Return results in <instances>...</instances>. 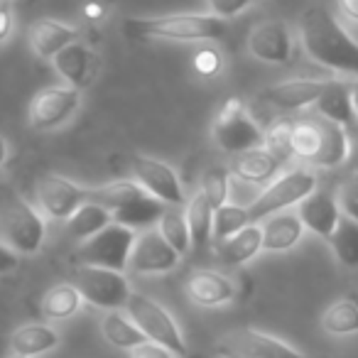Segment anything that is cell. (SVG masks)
Listing matches in <instances>:
<instances>
[{
    "label": "cell",
    "mask_w": 358,
    "mask_h": 358,
    "mask_svg": "<svg viewBox=\"0 0 358 358\" xmlns=\"http://www.w3.org/2000/svg\"><path fill=\"white\" fill-rule=\"evenodd\" d=\"M133 179L143 187L148 194H152L155 199L164 201L167 206H185L187 194L185 187L179 182L177 172L169 167L162 159L148 157L140 155L133 159Z\"/></svg>",
    "instance_id": "13"
},
{
    "label": "cell",
    "mask_w": 358,
    "mask_h": 358,
    "mask_svg": "<svg viewBox=\"0 0 358 358\" xmlns=\"http://www.w3.org/2000/svg\"><path fill=\"white\" fill-rule=\"evenodd\" d=\"M123 32L130 40L150 42H209L226 32V20H219L211 13H172L157 17H128Z\"/></svg>",
    "instance_id": "2"
},
{
    "label": "cell",
    "mask_w": 358,
    "mask_h": 358,
    "mask_svg": "<svg viewBox=\"0 0 358 358\" xmlns=\"http://www.w3.org/2000/svg\"><path fill=\"white\" fill-rule=\"evenodd\" d=\"M221 69H224V57H221V52H216V50H199L194 55V71L199 76H206V79H211V76H216Z\"/></svg>",
    "instance_id": "40"
},
{
    "label": "cell",
    "mask_w": 358,
    "mask_h": 358,
    "mask_svg": "<svg viewBox=\"0 0 358 358\" xmlns=\"http://www.w3.org/2000/svg\"><path fill=\"white\" fill-rule=\"evenodd\" d=\"M292 150L294 157L304 159L312 167L336 169L351 157V138L343 125L314 113L302 120H294Z\"/></svg>",
    "instance_id": "3"
},
{
    "label": "cell",
    "mask_w": 358,
    "mask_h": 358,
    "mask_svg": "<svg viewBox=\"0 0 358 358\" xmlns=\"http://www.w3.org/2000/svg\"><path fill=\"white\" fill-rule=\"evenodd\" d=\"M148 192L135 182V179H118V182H110V185L96 187V189H89V201L103 206L106 211H110V216L118 214L120 209L130 206L135 199H140Z\"/></svg>",
    "instance_id": "28"
},
{
    "label": "cell",
    "mask_w": 358,
    "mask_h": 358,
    "mask_svg": "<svg viewBox=\"0 0 358 358\" xmlns=\"http://www.w3.org/2000/svg\"><path fill=\"white\" fill-rule=\"evenodd\" d=\"M216 358H307L302 351L258 329H231L214 341Z\"/></svg>",
    "instance_id": "10"
},
{
    "label": "cell",
    "mask_w": 358,
    "mask_h": 358,
    "mask_svg": "<svg viewBox=\"0 0 358 358\" xmlns=\"http://www.w3.org/2000/svg\"><path fill=\"white\" fill-rule=\"evenodd\" d=\"M71 285L79 289L84 302H89L91 307L106 309V312L125 309L130 294H133L128 278L123 273L91 268V265H76V270L71 273Z\"/></svg>",
    "instance_id": "9"
},
{
    "label": "cell",
    "mask_w": 358,
    "mask_h": 358,
    "mask_svg": "<svg viewBox=\"0 0 358 358\" xmlns=\"http://www.w3.org/2000/svg\"><path fill=\"white\" fill-rule=\"evenodd\" d=\"M8 155H10V148H8V140H6V135L0 133V167H3V164H6Z\"/></svg>",
    "instance_id": "46"
},
{
    "label": "cell",
    "mask_w": 358,
    "mask_h": 358,
    "mask_svg": "<svg viewBox=\"0 0 358 358\" xmlns=\"http://www.w3.org/2000/svg\"><path fill=\"white\" fill-rule=\"evenodd\" d=\"M8 3H10V0H8Z\"/></svg>",
    "instance_id": "49"
},
{
    "label": "cell",
    "mask_w": 358,
    "mask_h": 358,
    "mask_svg": "<svg viewBox=\"0 0 358 358\" xmlns=\"http://www.w3.org/2000/svg\"><path fill=\"white\" fill-rule=\"evenodd\" d=\"M135 238H138V234L133 229L113 221L101 234L91 236L89 241L79 243V248H76V265H91V268H106V270H115V273H125L130 263Z\"/></svg>",
    "instance_id": "7"
},
{
    "label": "cell",
    "mask_w": 358,
    "mask_h": 358,
    "mask_svg": "<svg viewBox=\"0 0 358 358\" xmlns=\"http://www.w3.org/2000/svg\"><path fill=\"white\" fill-rule=\"evenodd\" d=\"M130 358H177L172 351H167L164 346L152 341H145L143 346H138L135 351H130Z\"/></svg>",
    "instance_id": "41"
},
{
    "label": "cell",
    "mask_w": 358,
    "mask_h": 358,
    "mask_svg": "<svg viewBox=\"0 0 358 358\" xmlns=\"http://www.w3.org/2000/svg\"><path fill=\"white\" fill-rule=\"evenodd\" d=\"M327 243L331 245L334 255H336V260L343 268H348V270L358 268V224L356 221L343 216Z\"/></svg>",
    "instance_id": "34"
},
{
    "label": "cell",
    "mask_w": 358,
    "mask_h": 358,
    "mask_svg": "<svg viewBox=\"0 0 358 358\" xmlns=\"http://www.w3.org/2000/svg\"><path fill=\"white\" fill-rule=\"evenodd\" d=\"M260 229H263V250H268V253L292 250L294 245L302 241L304 231H307L302 219L297 216V211H294V214L280 211V214H275V216H268V219L260 224Z\"/></svg>",
    "instance_id": "22"
},
{
    "label": "cell",
    "mask_w": 358,
    "mask_h": 358,
    "mask_svg": "<svg viewBox=\"0 0 358 358\" xmlns=\"http://www.w3.org/2000/svg\"><path fill=\"white\" fill-rule=\"evenodd\" d=\"M336 201L341 214L358 224V172L348 174L341 182V187L336 192Z\"/></svg>",
    "instance_id": "38"
},
{
    "label": "cell",
    "mask_w": 358,
    "mask_h": 358,
    "mask_svg": "<svg viewBox=\"0 0 358 358\" xmlns=\"http://www.w3.org/2000/svg\"><path fill=\"white\" fill-rule=\"evenodd\" d=\"M79 106H81L79 89H71L66 84L47 86V89L37 91L30 101V108H27L30 128L40 130V133L57 130L79 110Z\"/></svg>",
    "instance_id": "12"
},
{
    "label": "cell",
    "mask_w": 358,
    "mask_h": 358,
    "mask_svg": "<svg viewBox=\"0 0 358 358\" xmlns=\"http://www.w3.org/2000/svg\"><path fill=\"white\" fill-rule=\"evenodd\" d=\"M248 52L263 64H289L294 57V35L282 20L258 22L248 32Z\"/></svg>",
    "instance_id": "14"
},
{
    "label": "cell",
    "mask_w": 358,
    "mask_h": 358,
    "mask_svg": "<svg viewBox=\"0 0 358 358\" xmlns=\"http://www.w3.org/2000/svg\"><path fill=\"white\" fill-rule=\"evenodd\" d=\"M187 294L199 307H224L234 302L236 285L226 275L214 270H196L187 280Z\"/></svg>",
    "instance_id": "19"
},
{
    "label": "cell",
    "mask_w": 358,
    "mask_h": 358,
    "mask_svg": "<svg viewBox=\"0 0 358 358\" xmlns=\"http://www.w3.org/2000/svg\"><path fill=\"white\" fill-rule=\"evenodd\" d=\"M356 157H358V155H356Z\"/></svg>",
    "instance_id": "50"
},
{
    "label": "cell",
    "mask_w": 358,
    "mask_h": 358,
    "mask_svg": "<svg viewBox=\"0 0 358 358\" xmlns=\"http://www.w3.org/2000/svg\"><path fill=\"white\" fill-rule=\"evenodd\" d=\"M62 343V336L50 324H25L10 334V351L15 356L37 358L55 351Z\"/></svg>",
    "instance_id": "24"
},
{
    "label": "cell",
    "mask_w": 358,
    "mask_h": 358,
    "mask_svg": "<svg viewBox=\"0 0 358 358\" xmlns=\"http://www.w3.org/2000/svg\"><path fill=\"white\" fill-rule=\"evenodd\" d=\"M52 64H55V71L64 79L66 86L79 89V91L86 89L96 74L94 52L86 45H81V42H74V45L64 47V50L52 59Z\"/></svg>",
    "instance_id": "20"
},
{
    "label": "cell",
    "mask_w": 358,
    "mask_h": 358,
    "mask_svg": "<svg viewBox=\"0 0 358 358\" xmlns=\"http://www.w3.org/2000/svg\"><path fill=\"white\" fill-rule=\"evenodd\" d=\"M35 201L42 216L55 221H69L89 201V189L74 185L62 174L47 172L35 182Z\"/></svg>",
    "instance_id": "11"
},
{
    "label": "cell",
    "mask_w": 358,
    "mask_h": 358,
    "mask_svg": "<svg viewBox=\"0 0 358 358\" xmlns=\"http://www.w3.org/2000/svg\"><path fill=\"white\" fill-rule=\"evenodd\" d=\"M17 265H20V253H15L10 245L0 241V275L13 273Z\"/></svg>",
    "instance_id": "42"
},
{
    "label": "cell",
    "mask_w": 358,
    "mask_h": 358,
    "mask_svg": "<svg viewBox=\"0 0 358 358\" xmlns=\"http://www.w3.org/2000/svg\"><path fill=\"white\" fill-rule=\"evenodd\" d=\"M125 314L135 322V327L148 336V341L159 343L177 358L187 356V341L179 331V324L174 317L157 302L143 292H133L125 304Z\"/></svg>",
    "instance_id": "6"
},
{
    "label": "cell",
    "mask_w": 358,
    "mask_h": 358,
    "mask_svg": "<svg viewBox=\"0 0 358 358\" xmlns=\"http://www.w3.org/2000/svg\"><path fill=\"white\" fill-rule=\"evenodd\" d=\"M201 194L209 199V204L216 209H221L224 204H229L231 194V169L226 167H209L201 177Z\"/></svg>",
    "instance_id": "36"
},
{
    "label": "cell",
    "mask_w": 358,
    "mask_h": 358,
    "mask_svg": "<svg viewBox=\"0 0 358 358\" xmlns=\"http://www.w3.org/2000/svg\"><path fill=\"white\" fill-rule=\"evenodd\" d=\"M317 189V174L307 167H294L275 177L258 196L248 204L250 224H260L268 216L299 206L312 192Z\"/></svg>",
    "instance_id": "4"
},
{
    "label": "cell",
    "mask_w": 358,
    "mask_h": 358,
    "mask_svg": "<svg viewBox=\"0 0 358 358\" xmlns=\"http://www.w3.org/2000/svg\"><path fill=\"white\" fill-rule=\"evenodd\" d=\"M211 133H214L216 145L229 155H241L265 145V133L250 118L248 108L238 99H229L221 106L211 125Z\"/></svg>",
    "instance_id": "8"
},
{
    "label": "cell",
    "mask_w": 358,
    "mask_h": 358,
    "mask_svg": "<svg viewBox=\"0 0 358 358\" xmlns=\"http://www.w3.org/2000/svg\"><path fill=\"white\" fill-rule=\"evenodd\" d=\"M245 226H250L248 206L238 204H224L221 209L214 211V243L231 238L238 231H243Z\"/></svg>",
    "instance_id": "35"
},
{
    "label": "cell",
    "mask_w": 358,
    "mask_h": 358,
    "mask_svg": "<svg viewBox=\"0 0 358 358\" xmlns=\"http://www.w3.org/2000/svg\"><path fill=\"white\" fill-rule=\"evenodd\" d=\"M351 101H353V110H356V120H358V79L351 81Z\"/></svg>",
    "instance_id": "47"
},
{
    "label": "cell",
    "mask_w": 358,
    "mask_h": 358,
    "mask_svg": "<svg viewBox=\"0 0 358 358\" xmlns=\"http://www.w3.org/2000/svg\"><path fill=\"white\" fill-rule=\"evenodd\" d=\"M0 231L6 243L20 255L37 253L47 236L45 216L20 196H6L0 201Z\"/></svg>",
    "instance_id": "5"
},
{
    "label": "cell",
    "mask_w": 358,
    "mask_h": 358,
    "mask_svg": "<svg viewBox=\"0 0 358 358\" xmlns=\"http://www.w3.org/2000/svg\"><path fill=\"white\" fill-rule=\"evenodd\" d=\"M329 79H289L268 86L263 91V101L278 110H304L314 108L319 96L324 94Z\"/></svg>",
    "instance_id": "16"
},
{
    "label": "cell",
    "mask_w": 358,
    "mask_h": 358,
    "mask_svg": "<svg viewBox=\"0 0 358 358\" xmlns=\"http://www.w3.org/2000/svg\"><path fill=\"white\" fill-rule=\"evenodd\" d=\"M336 6L343 17H348V20L358 25V0H336Z\"/></svg>",
    "instance_id": "45"
},
{
    "label": "cell",
    "mask_w": 358,
    "mask_h": 358,
    "mask_svg": "<svg viewBox=\"0 0 358 358\" xmlns=\"http://www.w3.org/2000/svg\"><path fill=\"white\" fill-rule=\"evenodd\" d=\"M182 255L162 238L157 229L140 231L135 238L133 253H130L128 270L135 275H164L179 265Z\"/></svg>",
    "instance_id": "15"
},
{
    "label": "cell",
    "mask_w": 358,
    "mask_h": 358,
    "mask_svg": "<svg viewBox=\"0 0 358 358\" xmlns=\"http://www.w3.org/2000/svg\"><path fill=\"white\" fill-rule=\"evenodd\" d=\"M110 224H113L110 211H106L103 206L94 204V201H86V204L81 206V209L76 211L69 221H66V229H69L71 238L79 241V243H84V241H89L91 236L101 234V231Z\"/></svg>",
    "instance_id": "31"
},
{
    "label": "cell",
    "mask_w": 358,
    "mask_h": 358,
    "mask_svg": "<svg viewBox=\"0 0 358 358\" xmlns=\"http://www.w3.org/2000/svg\"><path fill=\"white\" fill-rule=\"evenodd\" d=\"M280 169H282V164L265 148L234 155V162H231V174L245 185H270L280 174Z\"/></svg>",
    "instance_id": "21"
},
{
    "label": "cell",
    "mask_w": 358,
    "mask_h": 358,
    "mask_svg": "<svg viewBox=\"0 0 358 358\" xmlns=\"http://www.w3.org/2000/svg\"><path fill=\"white\" fill-rule=\"evenodd\" d=\"M164 209H167V204L159 199H155L152 194H143L140 199H135L130 206H125V209H120L118 214H113V221L120 226H128V229H133L135 234H140V231H148V229H155L157 226V221L162 219Z\"/></svg>",
    "instance_id": "27"
},
{
    "label": "cell",
    "mask_w": 358,
    "mask_h": 358,
    "mask_svg": "<svg viewBox=\"0 0 358 358\" xmlns=\"http://www.w3.org/2000/svg\"><path fill=\"white\" fill-rule=\"evenodd\" d=\"M314 113L331 120V123L343 125V128L356 123V110H353V101H351V81L329 79L324 94L314 103Z\"/></svg>",
    "instance_id": "23"
},
{
    "label": "cell",
    "mask_w": 358,
    "mask_h": 358,
    "mask_svg": "<svg viewBox=\"0 0 358 358\" xmlns=\"http://www.w3.org/2000/svg\"><path fill=\"white\" fill-rule=\"evenodd\" d=\"M30 50L40 59H55L64 47L79 42V30L59 20H37L27 30Z\"/></svg>",
    "instance_id": "18"
},
{
    "label": "cell",
    "mask_w": 358,
    "mask_h": 358,
    "mask_svg": "<svg viewBox=\"0 0 358 358\" xmlns=\"http://www.w3.org/2000/svg\"><path fill=\"white\" fill-rule=\"evenodd\" d=\"M299 40L317 64L336 74L358 76V40L338 22L329 8H307L299 17Z\"/></svg>",
    "instance_id": "1"
},
{
    "label": "cell",
    "mask_w": 358,
    "mask_h": 358,
    "mask_svg": "<svg viewBox=\"0 0 358 358\" xmlns=\"http://www.w3.org/2000/svg\"><path fill=\"white\" fill-rule=\"evenodd\" d=\"M292 125L289 120H278L270 130H265V145L263 148L278 159L280 164H287L294 157L292 150Z\"/></svg>",
    "instance_id": "37"
},
{
    "label": "cell",
    "mask_w": 358,
    "mask_h": 358,
    "mask_svg": "<svg viewBox=\"0 0 358 358\" xmlns=\"http://www.w3.org/2000/svg\"><path fill=\"white\" fill-rule=\"evenodd\" d=\"M84 15L89 17V20H101V17L106 15V3L103 0H86Z\"/></svg>",
    "instance_id": "44"
},
{
    "label": "cell",
    "mask_w": 358,
    "mask_h": 358,
    "mask_svg": "<svg viewBox=\"0 0 358 358\" xmlns=\"http://www.w3.org/2000/svg\"><path fill=\"white\" fill-rule=\"evenodd\" d=\"M81 304L84 299H81L79 289L71 282H59L47 289V294L42 297V314L47 322H64L79 312Z\"/></svg>",
    "instance_id": "30"
},
{
    "label": "cell",
    "mask_w": 358,
    "mask_h": 358,
    "mask_svg": "<svg viewBox=\"0 0 358 358\" xmlns=\"http://www.w3.org/2000/svg\"><path fill=\"white\" fill-rule=\"evenodd\" d=\"M155 229L162 234V238L167 241L179 255H187L192 250L189 224H187V214L182 206H167Z\"/></svg>",
    "instance_id": "33"
},
{
    "label": "cell",
    "mask_w": 358,
    "mask_h": 358,
    "mask_svg": "<svg viewBox=\"0 0 358 358\" xmlns=\"http://www.w3.org/2000/svg\"><path fill=\"white\" fill-rule=\"evenodd\" d=\"M8 358H25V356H15V353H10V356H8Z\"/></svg>",
    "instance_id": "48"
},
{
    "label": "cell",
    "mask_w": 358,
    "mask_h": 358,
    "mask_svg": "<svg viewBox=\"0 0 358 358\" xmlns=\"http://www.w3.org/2000/svg\"><path fill=\"white\" fill-rule=\"evenodd\" d=\"M13 25H15V20H13L10 6H8V0H0V47L8 42V37H10V32H13Z\"/></svg>",
    "instance_id": "43"
},
{
    "label": "cell",
    "mask_w": 358,
    "mask_h": 358,
    "mask_svg": "<svg viewBox=\"0 0 358 358\" xmlns=\"http://www.w3.org/2000/svg\"><path fill=\"white\" fill-rule=\"evenodd\" d=\"M253 3L255 0H206V8L219 20H229V17H236L243 10H248Z\"/></svg>",
    "instance_id": "39"
},
{
    "label": "cell",
    "mask_w": 358,
    "mask_h": 358,
    "mask_svg": "<svg viewBox=\"0 0 358 358\" xmlns=\"http://www.w3.org/2000/svg\"><path fill=\"white\" fill-rule=\"evenodd\" d=\"M101 334H103V338L110 346L120 348V351H135V348L148 341V336L135 327V322L125 314V309L106 312L101 317Z\"/></svg>",
    "instance_id": "26"
},
{
    "label": "cell",
    "mask_w": 358,
    "mask_h": 358,
    "mask_svg": "<svg viewBox=\"0 0 358 358\" xmlns=\"http://www.w3.org/2000/svg\"><path fill=\"white\" fill-rule=\"evenodd\" d=\"M297 216L302 219L304 229L312 234L322 236L324 241L331 238V234L336 231L338 221L343 219L341 209H338L336 194L329 192H317L314 189L302 204L297 206Z\"/></svg>",
    "instance_id": "17"
},
{
    "label": "cell",
    "mask_w": 358,
    "mask_h": 358,
    "mask_svg": "<svg viewBox=\"0 0 358 358\" xmlns=\"http://www.w3.org/2000/svg\"><path fill=\"white\" fill-rule=\"evenodd\" d=\"M214 245L221 263L231 265V268H238V265H245L263 250V229H260V224H250L243 231H238L236 236H231V238Z\"/></svg>",
    "instance_id": "25"
},
{
    "label": "cell",
    "mask_w": 358,
    "mask_h": 358,
    "mask_svg": "<svg viewBox=\"0 0 358 358\" xmlns=\"http://www.w3.org/2000/svg\"><path fill=\"white\" fill-rule=\"evenodd\" d=\"M187 224H189L192 234V245L194 248H204L214 241V206L209 204L201 192H196L192 199H187L185 204Z\"/></svg>",
    "instance_id": "29"
},
{
    "label": "cell",
    "mask_w": 358,
    "mask_h": 358,
    "mask_svg": "<svg viewBox=\"0 0 358 358\" xmlns=\"http://www.w3.org/2000/svg\"><path fill=\"white\" fill-rule=\"evenodd\" d=\"M322 329L331 336H353L358 334V302L356 299H336L322 314Z\"/></svg>",
    "instance_id": "32"
}]
</instances>
